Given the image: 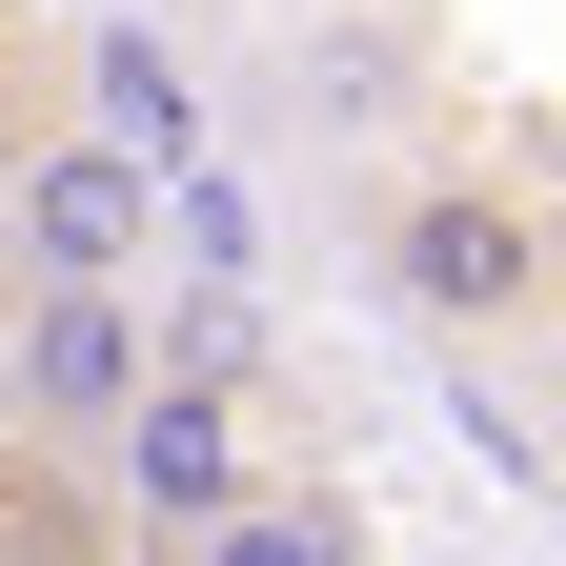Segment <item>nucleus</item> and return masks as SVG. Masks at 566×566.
<instances>
[{"instance_id":"1","label":"nucleus","mask_w":566,"mask_h":566,"mask_svg":"<svg viewBox=\"0 0 566 566\" xmlns=\"http://www.w3.org/2000/svg\"><path fill=\"white\" fill-rule=\"evenodd\" d=\"M365 283L424 324V344H526L566 304V223L485 163H385L365 182Z\"/></svg>"},{"instance_id":"3","label":"nucleus","mask_w":566,"mask_h":566,"mask_svg":"<svg viewBox=\"0 0 566 566\" xmlns=\"http://www.w3.org/2000/svg\"><path fill=\"white\" fill-rule=\"evenodd\" d=\"M263 485H283V465H263V405H243L223 365H163V385H142V424L102 446V506H122L142 566H182L202 526H243Z\"/></svg>"},{"instance_id":"5","label":"nucleus","mask_w":566,"mask_h":566,"mask_svg":"<svg viewBox=\"0 0 566 566\" xmlns=\"http://www.w3.org/2000/svg\"><path fill=\"white\" fill-rule=\"evenodd\" d=\"M182 566H385V526L344 506V485H304V465H283L263 506H243V526H202Z\"/></svg>"},{"instance_id":"6","label":"nucleus","mask_w":566,"mask_h":566,"mask_svg":"<svg viewBox=\"0 0 566 566\" xmlns=\"http://www.w3.org/2000/svg\"><path fill=\"white\" fill-rule=\"evenodd\" d=\"M41 142H61V102H41V61L0 41V263H21V182H41Z\"/></svg>"},{"instance_id":"4","label":"nucleus","mask_w":566,"mask_h":566,"mask_svg":"<svg viewBox=\"0 0 566 566\" xmlns=\"http://www.w3.org/2000/svg\"><path fill=\"white\" fill-rule=\"evenodd\" d=\"M142 243H163V142L61 122L41 182H21V263H0V283H142Z\"/></svg>"},{"instance_id":"2","label":"nucleus","mask_w":566,"mask_h":566,"mask_svg":"<svg viewBox=\"0 0 566 566\" xmlns=\"http://www.w3.org/2000/svg\"><path fill=\"white\" fill-rule=\"evenodd\" d=\"M163 365L182 344L142 324V283H0V424H21V446H82L102 465Z\"/></svg>"}]
</instances>
